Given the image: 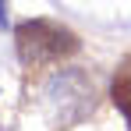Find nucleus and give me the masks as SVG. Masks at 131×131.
<instances>
[{
  "mask_svg": "<svg viewBox=\"0 0 131 131\" xmlns=\"http://www.w3.org/2000/svg\"><path fill=\"white\" fill-rule=\"evenodd\" d=\"M99 92L96 82L89 78V71L82 67H60L57 74H50L43 85V110L46 121L53 128H74L85 117L96 113Z\"/></svg>",
  "mask_w": 131,
  "mask_h": 131,
  "instance_id": "f257e3e1",
  "label": "nucleus"
},
{
  "mask_svg": "<svg viewBox=\"0 0 131 131\" xmlns=\"http://www.w3.org/2000/svg\"><path fill=\"white\" fill-rule=\"evenodd\" d=\"M14 46H18V57L28 67H50V64H64L71 60L82 43L78 36L60 21H50V18H28L14 28Z\"/></svg>",
  "mask_w": 131,
  "mask_h": 131,
  "instance_id": "f03ea898",
  "label": "nucleus"
},
{
  "mask_svg": "<svg viewBox=\"0 0 131 131\" xmlns=\"http://www.w3.org/2000/svg\"><path fill=\"white\" fill-rule=\"evenodd\" d=\"M110 99H113V106L121 110V117L128 121V128H131V57L117 67L113 85H110Z\"/></svg>",
  "mask_w": 131,
  "mask_h": 131,
  "instance_id": "7ed1b4c3",
  "label": "nucleus"
},
{
  "mask_svg": "<svg viewBox=\"0 0 131 131\" xmlns=\"http://www.w3.org/2000/svg\"><path fill=\"white\" fill-rule=\"evenodd\" d=\"M0 25H4V0H0Z\"/></svg>",
  "mask_w": 131,
  "mask_h": 131,
  "instance_id": "20e7f679",
  "label": "nucleus"
}]
</instances>
